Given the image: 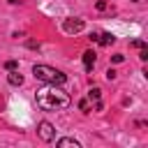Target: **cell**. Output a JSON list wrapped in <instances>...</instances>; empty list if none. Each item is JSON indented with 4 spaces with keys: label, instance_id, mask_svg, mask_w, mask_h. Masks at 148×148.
I'll use <instances>...</instances> for the list:
<instances>
[{
    "label": "cell",
    "instance_id": "2e32d148",
    "mask_svg": "<svg viewBox=\"0 0 148 148\" xmlns=\"http://www.w3.org/2000/svg\"><path fill=\"white\" fill-rule=\"evenodd\" d=\"M9 2H12V5H14V2H18V0H9Z\"/></svg>",
    "mask_w": 148,
    "mask_h": 148
},
{
    "label": "cell",
    "instance_id": "52a82bcc",
    "mask_svg": "<svg viewBox=\"0 0 148 148\" xmlns=\"http://www.w3.org/2000/svg\"><path fill=\"white\" fill-rule=\"evenodd\" d=\"M83 67H86L88 72L95 67V51H86V53H83Z\"/></svg>",
    "mask_w": 148,
    "mask_h": 148
},
{
    "label": "cell",
    "instance_id": "7a4b0ae2",
    "mask_svg": "<svg viewBox=\"0 0 148 148\" xmlns=\"http://www.w3.org/2000/svg\"><path fill=\"white\" fill-rule=\"evenodd\" d=\"M32 74H35V79H39L44 83H51V86H62L67 81V74H62L60 69L49 67V65H35L32 67Z\"/></svg>",
    "mask_w": 148,
    "mask_h": 148
},
{
    "label": "cell",
    "instance_id": "3957f363",
    "mask_svg": "<svg viewBox=\"0 0 148 148\" xmlns=\"http://www.w3.org/2000/svg\"><path fill=\"white\" fill-rule=\"evenodd\" d=\"M37 132H39L42 141H53V139H56V130H53V125H51L49 120H42L39 127H37Z\"/></svg>",
    "mask_w": 148,
    "mask_h": 148
},
{
    "label": "cell",
    "instance_id": "9c48e42d",
    "mask_svg": "<svg viewBox=\"0 0 148 148\" xmlns=\"http://www.w3.org/2000/svg\"><path fill=\"white\" fill-rule=\"evenodd\" d=\"M56 143H58L60 148H65V146H74V148H81V143H79L76 139H72V136H65V139H58Z\"/></svg>",
    "mask_w": 148,
    "mask_h": 148
},
{
    "label": "cell",
    "instance_id": "4fadbf2b",
    "mask_svg": "<svg viewBox=\"0 0 148 148\" xmlns=\"http://www.w3.org/2000/svg\"><path fill=\"white\" fill-rule=\"evenodd\" d=\"M111 60H113V62H123V60H125V56H123V53H116Z\"/></svg>",
    "mask_w": 148,
    "mask_h": 148
},
{
    "label": "cell",
    "instance_id": "ba28073f",
    "mask_svg": "<svg viewBox=\"0 0 148 148\" xmlns=\"http://www.w3.org/2000/svg\"><path fill=\"white\" fill-rule=\"evenodd\" d=\"M7 81H9L12 86H21V83H23V76H21L16 69H9V76H7Z\"/></svg>",
    "mask_w": 148,
    "mask_h": 148
},
{
    "label": "cell",
    "instance_id": "8992f818",
    "mask_svg": "<svg viewBox=\"0 0 148 148\" xmlns=\"http://www.w3.org/2000/svg\"><path fill=\"white\" fill-rule=\"evenodd\" d=\"M99 88H92L90 92H88V102H92V109L95 111H102V99H99Z\"/></svg>",
    "mask_w": 148,
    "mask_h": 148
},
{
    "label": "cell",
    "instance_id": "277c9868",
    "mask_svg": "<svg viewBox=\"0 0 148 148\" xmlns=\"http://www.w3.org/2000/svg\"><path fill=\"white\" fill-rule=\"evenodd\" d=\"M62 30H65V32H69V35L81 32V30H83V21H81V18H65Z\"/></svg>",
    "mask_w": 148,
    "mask_h": 148
},
{
    "label": "cell",
    "instance_id": "6da1fadb",
    "mask_svg": "<svg viewBox=\"0 0 148 148\" xmlns=\"http://www.w3.org/2000/svg\"><path fill=\"white\" fill-rule=\"evenodd\" d=\"M35 99H37V106L44 111H58V109H67L72 104L69 95L60 86H51V83L46 88H39L35 92Z\"/></svg>",
    "mask_w": 148,
    "mask_h": 148
},
{
    "label": "cell",
    "instance_id": "30bf717a",
    "mask_svg": "<svg viewBox=\"0 0 148 148\" xmlns=\"http://www.w3.org/2000/svg\"><path fill=\"white\" fill-rule=\"evenodd\" d=\"M79 109H81L83 113H90V104H88V99H81V102H79Z\"/></svg>",
    "mask_w": 148,
    "mask_h": 148
},
{
    "label": "cell",
    "instance_id": "5bb4252c",
    "mask_svg": "<svg viewBox=\"0 0 148 148\" xmlns=\"http://www.w3.org/2000/svg\"><path fill=\"white\" fill-rule=\"evenodd\" d=\"M5 67H7V69H16V60H7Z\"/></svg>",
    "mask_w": 148,
    "mask_h": 148
},
{
    "label": "cell",
    "instance_id": "9a60e30c",
    "mask_svg": "<svg viewBox=\"0 0 148 148\" xmlns=\"http://www.w3.org/2000/svg\"><path fill=\"white\" fill-rule=\"evenodd\" d=\"M106 79H109V81H113V79H116V72H113V69H109V72H106Z\"/></svg>",
    "mask_w": 148,
    "mask_h": 148
},
{
    "label": "cell",
    "instance_id": "5b68a950",
    "mask_svg": "<svg viewBox=\"0 0 148 148\" xmlns=\"http://www.w3.org/2000/svg\"><path fill=\"white\" fill-rule=\"evenodd\" d=\"M90 39L99 42L102 46H109V44H113V42H116V37H113L111 32H99V35H90Z\"/></svg>",
    "mask_w": 148,
    "mask_h": 148
},
{
    "label": "cell",
    "instance_id": "8fae6325",
    "mask_svg": "<svg viewBox=\"0 0 148 148\" xmlns=\"http://www.w3.org/2000/svg\"><path fill=\"white\" fill-rule=\"evenodd\" d=\"M132 46H134V49H143V46H146V42H141V39H134V42H132Z\"/></svg>",
    "mask_w": 148,
    "mask_h": 148
},
{
    "label": "cell",
    "instance_id": "7c38bea8",
    "mask_svg": "<svg viewBox=\"0 0 148 148\" xmlns=\"http://www.w3.org/2000/svg\"><path fill=\"white\" fill-rule=\"evenodd\" d=\"M139 51H141V53H139V58H141V60H148V49L143 46V49H139Z\"/></svg>",
    "mask_w": 148,
    "mask_h": 148
},
{
    "label": "cell",
    "instance_id": "e0dca14e",
    "mask_svg": "<svg viewBox=\"0 0 148 148\" xmlns=\"http://www.w3.org/2000/svg\"><path fill=\"white\" fill-rule=\"evenodd\" d=\"M134 2H139V0H134Z\"/></svg>",
    "mask_w": 148,
    "mask_h": 148
}]
</instances>
